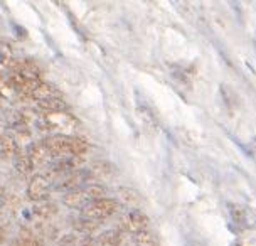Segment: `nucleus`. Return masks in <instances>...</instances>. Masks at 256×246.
Masks as SVG:
<instances>
[{
  "label": "nucleus",
  "mask_w": 256,
  "mask_h": 246,
  "mask_svg": "<svg viewBox=\"0 0 256 246\" xmlns=\"http://www.w3.org/2000/svg\"><path fill=\"white\" fill-rule=\"evenodd\" d=\"M54 157H83L90 150V144L80 136L72 135H51L42 140Z\"/></svg>",
  "instance_id": "1"
},
{
  "label": "nucleus",
  "mask_w": 256,
  "mask_h": 246,
  "mask_svg": "<svg viewBox=\"0 0 256 246\" xmlns=\"http://www.w3.org/2000/svg\"><path fill=\"white\" fill-rule=\"evenodd\" d=\"M51 196V182L46 176H32L27 186V198L32 202H44Z\"/></svg>",
  "instance_id": "4"
},
{
  "label": "nucleus",
  "mask_w": 256,
  "mask_h": 246,
  "mask_svg": "<svg viewBox=\"0 0 256 246\" xmlns=\"http://www.w3.org/2000/svg\"><path fill=\"white\" fill-rule=\"evenodd\" d=\"M221 96L224 98V103H226V106H234V102H232L231 94H230V90L226 88V86H221Z\"/></svg>",
  "instance_id": "24"
},
{
  "label": "nucleus",
  "mask_w": 256,
  "mask_h": 246,
  "mask_svg": "<svg viewBox=\"0 0 256 246\" xmlns=\"http://www.w3.org/2000/svg\"><path fill=\"white\" fill-rule=\"evenodd\" d=\"M32 212H34V216L39 218V220H49V218H52L58 214V206L49 201L36 202L34 208H32Z\"/></svg>",
  "instance_id": "13"
},
{
  "label": "nucleus",
  "mask_w": 256,
  "mask_h": 246,
  "mask_svg": "<svg viewBox=\"0 0 256 246\" xmlns=\"http://www.w3.org/2000/svg\"><path fill=\"white\" fill-rule=\"evenodd\" d=\"M30 100H34V102H46V100H52V98H61V93H59V90L56 88V86L46 83V81H39L38 84L32 88V91L29 93Z\"/></svg>",
  "instance_id": "8"
},
{
  "label": "nucleus",
  "mask_w": 256,
  "mask_h": 246,
  "mask_svg": "<svg viewBox=\"0 0 256 246\" xmlns=\"http://www.w3.org/2000/svg\"><path fill=\"white\" fill-rule=\"evenodd\" d=\"M7 132V128H6V123H4V120L0 118V136H2L4 134Z\"/></svg>",
  "instance_id": "26"
},
{
  "label": "nucleus",
  "mask_w": 256,
  "mask_h": 246,
  "mask_svg": "<svg viewBox=\"0 0 256 246\" xmlns=\"http://www.w3.org/2000/svg\"><path fill=\"white\" fill-rule=\"evenodd\" d=\"M90 177H93V176H91V172L88 170H76V172H72V174L66 176V179L61 182L59 189H64V190H68V192L74 189H81V186H84L86 182L90 180Z\"/></svg>",
  "instance_id": "10"
},
{
  "label": "nucleus",
  "mask_w": 256,
  "mask_h": 246,
  "mask_svg": "<svg viewBox=\"0 0 256 246\" xmlns=\"http://www.w3.org/2000/svg\"><path fill=\"white\" fill-rule=\"evenodd\" d=\"M8 202V194L4 189H0V209H2Z\"/></svg>",
  "instance_id": "25"
},
{
  "label": "nucleus",
  "mask_w": 256,
  "mask_h": 246,
  "mask_svg": "<svg viewBox=\"0 0 256 246\" xmlns=\"http://www.w3.org/2000/svg\"><path fill=\"white\" fill-rule=\"evenodd\" d=\"M113 174V166L110 162H104V160H98L93 164L91 167V176L93 177H110Z\"/></svg>",
  "instance_id": "20"
},
{
  "label": "nucleus",
  "mask_w": 256,
  "mask_h": 246,
  "mask_svg": "<svg viewBox=\"0 0 256 246\" xmlns=\"http://www.w3.org/2000/svg\"><path fill=\"white\" fill-rule=\"evenodd\" d=\"M148 224H150V220L145 212L130 211L122 218L120 230L126 231V233H132V234H138V233H142V231L148 230Z\"/></svg>",
  "instance_id": "5"
},
{
  "label": "nucleus",
  "mask_w": 256,
  "mask_h": 246,
  "mask_svg": "<svg viewBox=\"0 0 256 246\" xmlns=\"http://www.w3.org/2000/svg\"><path fill=\"white\" fill-rule=\"evenodd\" d=\"M22 154L20 142L12 132H6L0 136V157L2 158H16Z\"/></svg>",
  "instance_id": "6"
},
{
  "label": "nucleus",
  "mask_w": 256,
  "mask_h": 246,
  "mask_svg": "<svg viewBox=\"0 0 256 246\" xmlns=\"http://www.w3.org/2000/svg\"><path fill=\"white\" fill-rule=\"evenodd\" d=\"M12 61H14L12 48L8 44H6V42H0V71L10 68Z\"/></svg>",
  "instance_id": "21"
},
{
  "label": "nucleus",
  "mask_w": 256,
  "mask_h": 246,
  "mask_svg": "<svg viewBox=\"0 0 256 246\" xmlns=\"http://www.w3.org/2000/svg\"><path fill=\"white\" fill-rule=\"evenodd\" d=\"M230 246H240V244H238V243H232V244H230Z\"/></svg>",
  "instance_id": "27"
},
{
  "label": "nucleus",
  "mask_w": 256,
  "mask_h": 246,
  "mask_svg": "<svg viewBox=\"0 0 256 246\" xmlns=\"http://www.w3.org/2000/svg\"><path fill=\"white\" fill-rule=\"evenodd\" d=\"M27 156L34 164V167H44V166H49V164L54 162V156L48 150V147L42 144V142H36L32 144L29 147V152Z\"/></svg>",
  "instance_id": "7"
},
{
  "label": "nucleus",
  "mask_w": 256,
  "mask_h": 246,
  "mask_svg": "<svg viewBox=\"0 0 256 246\" xmlns=\"http://www.w3.org/2000/svg\"><path fill=\"white\" fill-rule=\"evenodd\" d=\"M46 128L51 132H58L56 135H71L80 128V122L74 115L68 112H56L48 113L44 116Z\"/></svg>",
  "instance_id": "2"
},
{
  "label": "nucleus",
  "mask_w": 256,
  "mask_h": 246,
  "mask_svg": "<svg viewBox=\"0 0 256 246\" xmlns=\"http://www.w3.org/2000/svg\"><path fill=\"white\" fill-rule=\"evenodd\" d=\"M0 98H2V94H0Z\"/></svg>",
  "instance_id": "28"
},
{
  "label": "nucleus",
  "mask_w": 256,
  "mask_h": 246,
  "mask_svg": "<svg viewBox=\"0 0 256 246\" xmlns=\"http://www.w3.org/2000/svg\"><path fill=\"white\" fill-rule=\"evenodd\" d=\"M228 209H230L231 221L234 222L236 226H240V228L248 226V212H246V209L238 206V204H228Z\"/></svg>",
  "instance_id": "16"
},
{
  "label": "nucleus",
  "mask_w": 256,
  "mask_h": 246,
  "mask_svg": "<svg viewBox=\"0 0 256 246\" xmlns=\"http://www.w3.org/2000/svg\"><path fill=\"white\" fill-rule=\"evenodd\" d=\"M14 167H16L17 174L22 176V177H29L32 176V172H34V164H32V160L29 158V156L27 154L22 152L19 157L14 158Z\"/></svg>",
  "instance_id": "14"
},
{
  "label": "nucleus",
  "mask_w": 256,
  "mask_h": 246,
  "mask_svg": "<svg viewBox=\"0 0 256 246\" xmlns=\"http://www.w3.org/2000/svg\"><path fill=\"white\" fill-rule=\"evenodd\" d=\"M118 209H120V204H118L116 199L103 198V199H98V201L90 202L88 206H84L83 216L93 221H102V220H106L110 216H113Z\"/></svg>",
  "instance_id": "3"
},
{
  "label": "nucleus",
  "mask_w": 256,
  "mask_h": 246,
  "mask_svg": "<svg viewBox=\"0 0 256 246\" xmlns=\"http://www.w3.org/2000/svg\"><path fill=\"white\" fill-rule=\"evenodd\" d=\"M98 246H120L123 243V233L122 230H108L103 231L102 234L96 238Z\"/></svg>",
  "instance_id": "11"
},
{
  "label": "nucleus",
  "mask_w": 256,
  "mask_h": 246,
  "mask_svg": "<svg viewBox=\"0 0 256 246\" xmlns=\"http://www.w3.org/2000/svg\"><path fill=\"white\" fill-rule=\"evenodd\" d=\"M62 202L66 204L68 208L83 209L84 206H88V204L91 202V198H90L86 188H81V189H74V190H70V192L64 194Z\"/></svg>",
  "instance_id": "9"
},
{
  "label": "nucleus",
  "mask_w": 256,
  "mask_h": 246,
  "mask_svg": "<svg viewBox=\"0 0 256 246\" xmlns=\"http://www.w3.org/2000/svg\"><path fill=\"white\" fill-rule=\"evenodd\" d=\"M16 246H44V240L32 230H22L16 240Z\"/></svg>",
  "instance_id": "12"
},
{
  "label": "nucleus",
  "mask_w": 256,
  "mask_h": 246,
  "mask_svg": "<svg viewBox=\"0 0 256 246\" xmlns=\"http://www.w3.org/2000/svg\"><path fill=\"white\" fill-rule=\"evenodd\" d=\"M118 199H120L122 202H125V204L135 206V204L140 202L142 196L132 188H122V189H118Z\"/></svg>",
  "instance_id": "18"
},
{
  "label": "nucleus",
  "mask_w": 256,
  "mask_h": 246,
  "mask_svg": "<svg viewBox=\"0 0 256 246\" xmlns=\"http://www.w3.org/2000/svg\"><path fill=\"white\" fill-rule=\"evenodd\" d=\"M38 108L40 112L48 113H56V112H66L68 104L62 102L61 98H52V100H46V102L38 103Z\"/></svg>",
  "instance_id": "17"
},
{
  "label": "nucleus",
  "mask_w": 256,
  "mask_h": 246,
  "mask_svg": "<svg viewBox=\"0 0 256 246\" xmlns=\"http://www.w3.org/2000/svg\"><path fill=\"white\" fill-rule=\"evenodd\" d=\"M135 246H158V238L157 234H154L152 231L145 230L142 233L135 234Z\"/></svg>",
  "instance_id": "19"
},
{
  "label": "nucleus",
  "mask_w": 256,
  "mask_h": 246,
  "mask_svg": "<svg viewBox=\"0 0 256 246\" xmlns=\"http://www.w3.org/2000/svg\"><path fill=\"white\" fill-rule=\"evenodd\" d=\"M78 246H98V243H96V238H93V236L80 234V243H78Z\"/></svg>",
  "instance_id": "23"
},
{
  "label": "nucleus",
  "mask_w": 256,
  "mask_h": 246,
  "mask_svg": "<svg viewBox=\"0 0 256 246\" xmlns=\"http://www.w3.org/2000/svg\"><path fill=\"white\" fill-rule=\"evenodd\" d=\"M80 234H61L58 238V246H78Z\"/></svg>",
  "instance_id": "22"
},
{
  "label": "nucleus",
  "mask_w": 256,
  "mask_h": 246,
  "mask_svg": "<svg viewBox=\"0 0 256 246\" xmlns=\"http://www.w3.org/2000/svg\"><path fill=\"white\" fill-rule=\"evenodd\" d=\"M72 226H74V231H78L81 236H91L98 230V221L88 220V218H78V220L72 221Z\"/></svg>",
  "instance_id": "15"
}]
</instances>
